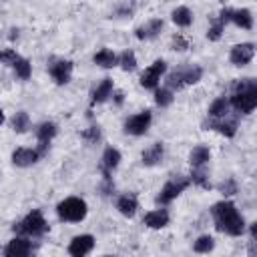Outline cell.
Segmentation results:
<instances>
[{
    "instance_id": "obj_36",
    "label": "cell",
    "mask_w": 257,
    "mask_h": 257,
    "mask_svg": "<svg viewBox=\"0 0 257 257\" xmlns=\"http://www.w3.org/2000/svg\"><path fill=\"white\" fill-rule=\"evenodd\" d=\"M173 46H175V50H185V48H187V42H185L181 36H177V38L173 40Z\"/></svg>"
},
{
    "instance_id": "obj_9",
    "label": "cell",
    "mask_w": 257,
    "mask_h": 257,
    "mask_svg": "<svg viewBox=\"0 0 257 257\" xmlns=\"http://www.w3.org/2000/svg\"><path fill=\"white\" fill-rule=\"evenodd\" d=\"M94 247V237L92 235H78L70 241L68 245V253L72 257H84L86 253H90Z\"/></svg>"
},
{
    "instance_id": "obj_3",
    "label": "cell",
    "mask_w": 257,
    "mask_h": 257,
    "mask_svg": "<svg viewBox=\"0 0 257 257\" xmlns=\"http://www.w3.org/2000/svg\"><path fill=\"white\" fill-rule=\"evenodd\" d=\"M46 229H48V225H46V221H44V217H42V213H40L38 209H34V211L28 213L20 223L14 225V231H16V233H20V235H30V237H40V235L46 233Z\"/></svg>"
},
{
    "instance_id": "obj_25",
    "label": "cell",
    "mask_w": 257,
    "mask_h": 257,
    "mask_svg": "<svg viewBox=\"0 0 257 257\" xmlns=\"http://www.w3.org/2000/svg\"><path fill=\"white\" fill-rule=\"evenodd\" d=\"M173 22H175L177 26H183V28L191 26V22H193L191 10H189L187 6H179L177 10H173Z\"/></svg>"
},
{
    "instance_id": "obj_15",
    "label": "cell",
    "mask_w": 257,
    "mask_h": 257,
    "mask_svg": "<svg viewBox=\"0 0 257 257\" xmlns=\"http://www.w3.org/2000/svg\"><path fill=\"white\" fill-rule=\"evenodd\" d=\"M167 223H169V213L165 209H157L145 215V225L151 229H163L167 227Z\"/></svg>"
},
{
    "instance_id": "obj_14",
    "label": "cell",
    "mask_w": 257,
    "mask_h": 257,
    "mask_svg": "<svg viewBox=\"0 0 257 257\" xmlns=\"http://www.w3.org/2000/svg\"><path fill=\"white\" fill-rule=\"evenodd\" d=\"M163 155H165V147H163V143H155L153 147H149L147 151H143V165H147V167H153V165H157V163H161L163 161Z\"/></svg>"
},
{
    "instance_id": "obj_34",
    "label": "cell",
    "mask_w": 257,
    "mask_h": 257,
    "mask_svg": "<svg viewBox=\"0 0 257 257\" xmlns=\"http://www.w3.org/2000/svg\"><path fill=\"white\" fill-rule=\"evenodd\" d=\"M219 191H221V193H225V195H233V193H237L235 181H227V183H221V185H219Z\"/></svg>"
},
{
    "instance_id": "obj_23",
    "label": "cell",
    "mask_w": 257,
    "mask_h": 257,
    "mask_svg": "<svg viewBox=\"0 0 257 257\" xmlns=\"http://www.w3.org/2000/svg\"><path fill=\"white\" fill-rule=\"evenodd\" d=\"M227 110H229V100L225 96H219L209 106V116L211 118H225L227 116Z\"/></svg>"
},
{
    "instance_id": "obj_21",
    "label": "cell",
    "mask_w": 257,
    "mask_h": 257,
    "mask_svg": "<svg viewBox=\"0 0 257 257\" xmlns=\"http://www.w3.org/2000/svg\"><path fill=\"white\" fill-rule=\"evenodd\" d=\"M94 64H98V66H102V68H112L114 64H118V58H116V54H114L112 50L102 48V50H98V52L94 54Z\"/></svg>"
},
{
    "instance_id": "obj_16",
    "label": "cell",
    "mask_w": 257,
    "mask_h": 257,
    "mask_svg": "<svg viewBox=\"0 0 257 257\" xmlns=\"http://www.w3.org/2000/svg\"><path fill=\"white\" fill-rule=\"evenodd\" d=\"M56 135V124L54 122H42L40 126H38V131H36V137H38V141H40V153H44L46 149H48V143H50V139Z\"/></svg>"
},
{
    "instance_id": "obj_1",
    "label": "cell",
    "mask_w": 257,
    "mask_h": 257,
    "mask_svg": "<svg viewBox=\"0 0 257 257\" xmlns=\"http://www.w3.org/2000/svg\"><path fill=\"white\" fill-rule=\"evenodd\" d=\"M211 213H213V219H215V225H217L219 231H223L227 235H233V237H239L245 231L243 215H239L237 207L231 201L215 203Z\"/></svg>"
},
{
    "instance_id": "obj_12",
    "label": "cell",
    "mask_w": 257,
    "mask_h": 257,
    "mask_svg": "<svg viewBox=\"0 0 257 257\" xmlns=\"http://www.w3.org/2000/svg\"><path fill=\"white\" fill-rule=\"evenodd\" d=\"M40 153L38 151H32V149H16L12 153V163L16 167H30L38 161Z\"/></svg>"
},
{
    "instance_id": "obj_4",
    "label": "cell",
    "mask_w": 257,
    "mask_h": 257,
    "mask_svg": "<svg viewBox=\"0 0 257 257\" xmlns=\"http://www.w3.org/2000/svg\"><path fill=\"white\" fill-rule=\"evenodd\" d=\"M56 209H58V217L64 221H70V223H78L86 217V203L78 197H68V199L60 201Z\"/></svg>"
},
{
    "instance_id": "obj_10",
    "label": "cell",
    "mask_w": 257,
    "mask_h": 257,
    "mask_svg": "<svg viewBox=\"0 0 257 257\" xmlns=\"http://www.w3.org/2000/svg\"><path fill=\"white\" fill-rule=\"evenodd\" d=\"M72 74V62L70 60H58L50 66V76L54 78L56 84H66Z\"/></svg>"
},
{
    "instance_id": "obj_13",
    "label": "cell",
    "mask_w": 257,
    "mask_h": 257,
    "mask_svg": "<svg viewBox=\"0 0 257 257\" xmlns=\"http://www.w3.org/2000/svg\"><path fill=\"white\" fill-rule=\"evenodd\" d=\"M161 30H163V20L161 18H155V20H149L147 24H143V26L137 28V38L139 40H149V38H155Z\"/></svg>"
},
{
    "instance_id": "obj_35",
    "label": "cell",
    "mask_w": 257,
    "mask_h": 257,
    "mask_svg": "<svg viewBox=\"0 0 257 257\" xmlns=\"http://www.w3.org/2000/svg\"><path fill=\"white\" fill-rule=\"evenodd\" d=\"M231 12H233L231 8H223V10H221V14H219V22H221L223 26H225L227 22H231Z\"/></svg>"
},
{
    "instance_id": "obj_37",
    "label": "cell",
    "mask_w": 257,
    "mask_h": 257,
    "mask_svg": "<svg viewBox=\"0 0 257 257\" xmlns=\"http://www.w3.org/2000/svg\"><path fill=\"white\" fill-rule=\"evenodd\" d=\"M122 96H124L122 92H116V94H114V100H116V104H120V102H122Z\"/></svg>"
},
{
    "instance_id": "obj_30",
    "label": "cell",
    "mask_w": 257,
    "mask_h": 257,
    "mask_svg": "<svg viewBox=\"0 0 257 257\" xmlns=\"http://www.w3.org/2000/svg\"><path fill=\"white\" fill-rule=\"evenodd\" d=\"M10 122H12V128H14L16 133H24V131L28 128V114L20 110V112H16V114L12 116Z\"/></svg>"
},
{
    "instance_id": "obj_27",
    "label": "cell",
    "mask_w": 257,
    "mask_h": 257,
    "mask_svg": "<svg viewBox=\"0 0 257 257\" xmlns=\"http://www.w3.org/2000/svg\"><path fill=\"white\" fill-rule=\"evenodd\" d=\"M12 68H14V72H16V76L18 78H22V80H26V78H30V62L26 60V58H22V56H18L12 64H10Z\"/></svg>"
},
{
    "instance_id": "obj_5",
    "label": "cell",
    "mask_w": 257,
    "mask_h": 257,
    "mask_svg": "<svg viewBox=\"0 0 257 257\" xmlns=\"http://www.w3.org/2000/svg\"><path fill=\"white\" fill-rule=\"evenodd\" d=\"M187 187H189V179H183V177H179V179H171V181L165 183V187L161 189V195L157 197V203H161V205L171 203V201L177 199Z\"/></svg>"
},
{
    "instance_id": "obj_24",
    "label": "cell",
    "mask_w": 257,
    "mask_h": 257,
    "mask_svg": "<svg viewBox=\"0 0 257 257\" xmlns=\"http://www.w3.org/2000/svg\"><path fill=\"white\" fill-rule=\"evenodd\" d=\"M181 70V78H183V84H195L201 80L203 76V68L201 66H187V68H179Z\"/></svg>"
},
{
    "instance_id": "obj_26",
    "label": "cell",
    "mask_w": 257,
    "mask_h": 257,
    "mask_svg": "<svg viewBox=\"0 0 257 257\" xmlns=\"http://www.w3.org/2000/svg\"><path fill=\"white\" fill-rule=\"evenodd\" d=\"M110 92H112V80H110V78H104V80L94 88V92H92V102H102V100H106V98L110 96Z\"/></svg>"
},
{
    "instance_id": "obj_11",
    "label": "cell",
    "mask_w": 257,
    "mask_h": 257,
    "mask_svg": "<svg viewBox=\"0 0 257 257\" xmlns=\"http://www.w3.org/2000/svg\"><path fill=\"white\" fill-rule=\"evenodd\" d=\"M30 251H32V245H30L26 239L16 237V239H12V241L6 245L4 255H6V257H26V255H30Z\"/></svg>"
},
{
    "instance_id": "obj_22",
    "label": "cell",
    "mask_w": 257,
    "mask_h": 257,
    "mask_svg": "<svg viewBox=\"0 0 257 257\" xmlns=\"http://www.w3.org/2000/svg\"><path fill=\"white\" fill-rule=\"evenodd\" d=\"M209 126L211 128H217L221 135H225V137H235V133H237V122L235 120H225V118H213L211 122H209Z\"/></svg>"
},
{
    "instance_id": "obj_33",
    "label": "cell",
    "mask_w": 257,
    "mask_h": 257,
    "mask_svg": "<svg viewBox=\"0 0 257 257\" xmlns=\"http://www.w3.org/2000/svg\"><path fill=\"white\" fill-rule=\"evenodd\" d=\"M82 137H84L88 143H96V141L100 139V131H98V126H90L88 131L82 133Z\"/></svg>"
},
{
    "instance_id": "obj_29",
    "label": "cell",
    "mask_w": 257,
    "mask_h": 257,
    "mask_svg": "<svg viewBox=\"0 0 257 257\" xmlns=\"http://www.w3.org/2000/svg\"><path fill=\"white\" fill-rule=\"evenodd\" d=\"M213 247H215V241H213V237H209V235H201V237L195 241V245H193V249H195L197 253H209Z\"/></svg>"
},
{
    "instance_id": "obj_18",
    "label": "cell",
    "mask_w": 257,
    "mask_h": 257,
    "mask_svg": "<svg viewBox=\"0 0 257 257\" xmlns=\"http://www.w3.org/2000/svg\"><path fill=\"white\" fill-rule=\"evenodd\" d=\"M209 159H211V151H209V147H205V145L195 147V149L191 151V155H189L191 167H205V165L209 163Z\"/></svg>"
},
{
    "instance_id": "obj_20",
    "label": "cell",
    "mask_w": 257,
    "mask_h": 257,
    "mask_svg": "<svg viewBox=\"0 0 257 257\" xmlns=\"http://www.w3.org/2000/svg\"><path fill=\"white\" fill-rule=\"evenodd\" d=\"M116 209L120 211V215L133 217V215L137 213V209H139V203H137V199H135L133 195H124V197H120V199L116 201Z\"/></svg>"
},
{
    "instance_id": "obj_7",
    "label": "cell",
    "mask_w": 257,
    "mask_h": 257,
    "mask_svg": "<svg viewBox=\"0 0 257 257\" xmlns=\"http://www.w3.org/2000/svg\"><path fill=\"white\" fill-rule=\"evenodd\" d=\"M255 56V44L253 42H243V44H235L231 48V54H229V60L235 64V66H245L253 60Z\"/></svg>"
},
{
    "instance_id": "obj_6",
    "label": "cell",
    "mask_w": 257,
    "mask_h": 257,
    "mask_svg": "<svg viewBox=\"0 0 257 257\" xmlns=\"http://www.w3.org/2000/svg\"><path fill=\"white\" fill-rule=\"evenodd\" d=\"M151 120H153V114H151V110H143V112H137L135 116H131V118L124 122V131H126L128 135H135V137H139V135H145V133H147V128L151 126Z\"/></svg>"
},
{
    "instance_id": "obj_32",
    "label": "cell",
    "mask_w": 257,
    "mask_h": 257,
    "mask_svg": "<svg viewBox=\"0 0 257 257\" xmlns=\"http://www.w3.org/2000/svg\"><path fill=\"white\" fill-rule=\"evenodd\" d=\"M221 32H223V24L217 20V22H215V24L209 28L207 38H209V40H219V38H221Z\"/></svg>"
},
{
    "instance_id": "obj_2",
    "label": "cell",
    "mask_w": 257,
    "mask_h": 257,
    "mask_svg": "<svg viewBox=\"0 0 257 257\" xmlns=\"http://www.w3.org/2000/svg\"><path fill=\"white\" fill-rule=\"evenodd\" d=\"M231 104L235 110L249 114L257 106V84L253 78H243L235 84V92L231 96Z\"/></svg>"
},
{
    "instance_id": "obj_31",
    "label": "cell",
    "mask_w": 257,
    "mask_h": 257,
    "mask_svg": "<svg viewBox=\"0 0 257 257\" xmlns=\"http://www.w3.org/2000/svg\"><path fill=\"white\" fill-rule=\"evenodd\" d=\"M155 102H157L159 106H169V104L173 102V92H171V88H157V92H155Z\"/></svg>"
},
{
    "instance_id": "obj_17",
    "label": "cell",
    "mask_w": 257,
    "mask_h": 257,
    "mask_svg": "<svg viewBox=\"0 0 257 257\" xmlns=\"http://www.w3.org/2000/svg\"><path fill=\"white\" fill-rule=\"evenodd\" d=\"M120 163V153L114 149V147H108L104 153H102V169H104V179H108V173L112 169H116Z\"/></svg>"
},
{
    "instance_id": "obj_38",
    "label": "cell",
    "mask_w": 257,
    "mask_h": 257,
    "mask_svg": "<svg viewBox=\"0 0 257 257\" xmlns=\"http://www.w3.org/2000/svg\"><path fill=\"white\" fill-rule=\"evenodd\" d=\"M4 122V112H2V108H0V124Z\"/></svg>"
},
{
    "instance_id": "obj_19",
    "label": "cell",
    "mask_w": 257,
    "mask_h": 257,
    "mask_svg": "<svg viewBox=\"0 0 257 257\" xmlns=\"http://www.w3.org/2000/svg\"><path fill=\"white\" fill-rule=\"evenodd\" d=\"M231 22H235L239 28L243 30H251L253 28V16L247 8H241V10H233L231 12Z\"/></svg>"
},
{
    "instance_id": "obj_8",
    "label": "cell",
    "mask_w": 257,
    "mask_h": 257,
    "mask_svg": "<svg viewBox=\"0 0 257 257\" xmlns=\"http://www.w3.org/2000/svg\"><path fill=\"white\" fill-rule=\"evenodd\" d=\"M165 70H167L165 60H155V62L143 72V76H141V84H143L145 88H157V84H159L161 76L165 74Z\"/></svg>"
},
{
    "instance_id": "obj_28",
    "label": "cell",
    "mask_w": 257,
    "mask_h": 257,
    "mask_svg": "<svg viewBox=\"0 0 257 257\" xmlns=\"http://www.w3.org/2000/svg\"><path fill=\"white\" fill-rule=\"evenodd\" d=\"M118 62H120V68H122V70H126V72L137 68V56H135V52H133V50H124V52L120 54Z\"/></svg>"
}]
</instances>
